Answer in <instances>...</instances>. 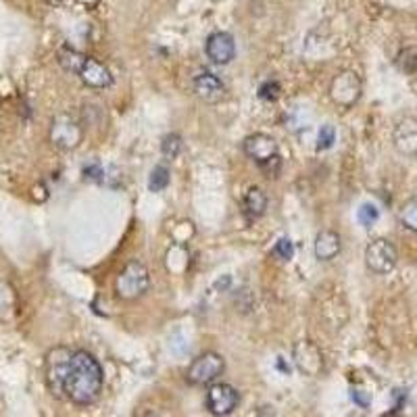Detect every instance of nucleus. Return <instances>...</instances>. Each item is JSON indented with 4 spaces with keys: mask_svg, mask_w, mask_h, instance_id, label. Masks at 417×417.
Wrapping results in <instances>:
<instances>
[{
    "mask_svg": "<svg viewBox=\"0 0 417 417\" xmlns=\"http://www.w3.org/2000/svg\"><path fill=\"white\" fill-rule=\"evenodd\" d=\"M44 3H46V5H52V7H55V5H61L63 0H44Z\"/></svg>",
    "mask_w": 417,
    "mask_h": 417,
    "instance_id": "bb28decb",
    "label": "nucleus"
},
{
    "mask_svg": "<svg viewBox=\"0 0 417 417\" xmlns=\"http://www.w3.org/2000/svg\"><path fill=\"white\" fill-rule=\"evenodd\" d=\"M274 254L280 257V259H284V261H290V259L294 257V246H292V242H290L288 238L278 240L276 246H274Z\"/></svg>",
    "mask_w": 417,
    "mask_h": 417,
    "instance_id": "393cba45",
    "label": "nucleus"
},
{
    "mask_svg": "<svg viewBox=\"0 0 417 417\" xmlns=\"http://www.w3.org/2000/svg\"><path fill=\"white\" fill-rule=\"evenodd\" d=\"M192 88H194V94L198 98H202L204 102H219L224 98V94H226V88H224L222 80L211 71H200L194 78Z\"/></svg>",
    "mask_w": 417,
    "mask_h": 417,
    "instance_id": "ddd939ff",
    "label": "nucleus"
},
{
    "mask_svg": "<svg viewBox=\"0 0 417 417\" xmlns=\"http://www.w3.org/2000/svg\"><path fill=\"white\" fill-rule=\"evenodd\" d=\"M244 152L250 156L254 163H259L261 167H265L267 163L280 159L278 142L267 134H250L244 140Z\"/></svg>",
    "mask_w": 417,
    "mask_h": 417,
    "instance_id": "0eeeda50",
    "label": "nucleus"
},
{
    "mask_svg": "<svg viewBox=\"0 0 417 417\" xmlns=\"http://www.w3.org/2000/svg\"><path fill=\"white\" fill-rule=\"evenodd\" d=\"M280 92H282L280 84H278V82H272V80H270V82H265L263 86L259 88V98H263V100L272 102V100H278Z\"/></svg>",
    "mask_w": 417,
    "mask_h": 417,
    "instance_id": "5701e85b",
    "label": "nucleus"
},
{
    "mask_svg": "<svg viewBox=\"0 0 417 417\" xmlns=\"http://www.w3.org/2000/svg\"><path fill=\"white\" fill-rule=\"evenodd\" d=\"M206 57L217 65H228L236 57V42L228 32H215L206 38Z\"/></svg>",
    "mask_w": 417,
    "mask_h": 417,
    "instance_id": "9b49d317",
    "label": "nucleus"
},
{
    "mask_svg": "<svg viewBox=\"0 0 417 417\" xmlns=\"http://www.w3.org/2000/svg\"><path fill=\"white\" fill-rule=\"evenodd\" d=\"M82 61H84V55H80V52H75V50H71V48H63V50L59 52V63H61V67L67 69V71L78 73V69L82 67Z\"/></svg>",
    "mask_w": 417,
    "mask_h": 417,
    "instance_id": "412c9836",
    "label": "nucleus"
},
{
    "mask_svg": "<svg viewBox=\"0 0 417 417\" xmlns=\"http://www.w3.org/2000/svg\"><path fill=\"white\" fill-rule=\"evenodd\" d=\"M240 403V394L230 384H213L206 392V409L213 415H230Z\"/></svg>",
    "mask_w": 417,
    "mask_h": 417,
    "instance_id": "6e6552de",
    "label": "nucleus"
},
{
    "mask_svg": "<svg viewBox=\"0 0 417 417\" xmlns=\"http://www.w3.org/2000/svg\"><path fill=\"white\" fill-rule=\"evenodd\" d=\"M357 219L363 228H374V224L380 219V211H378V206L372 204V202H365L359 206V211H357Z\"/></svg>",
    "mask_w": 417,
    "mask_h": 417,
    "instance_id": "aec40b11",
    "label": "nucleus"
},
{
    "mask_svg": "<svg viewBox=\"0 0 417 417\" xmlns=\"http://www.w3.org/2000/svg\"><path fill=\"white\" fill-rule=\"evenodd\" d=\"M332 100L342 109H350L361 98V80L355 71H340L330 86Z\"/></svg>",
    "mask_w": 417,
    "mask_h": 417,
    "instance_id": "423d86ee",
    "label": "nucleus"
},
{
    "mask_svg": "<svg viewBox=\"0 0 417 417\" xmlns=\"http://www.w3.org/2000/svg\"><path fill=\"white\" fill-rule=\"evenodd\" d=\"M294 363H296V368L305 374V376H311V378H315L322 374L324 370V355L322 350L313 344L311 340H300L296 346H294Z\"/></svg>",
    "mask_w": 417,
    "mask_h": 417,
    "instance_id": "1a4fd4ad",
    "label": "nucleus"
},
{
    "mask_svg": "<svg viewBox=\"0 0 417 417\" xmlns=\"http://www.w3.org/2000/svg\"><path fill=\"white\" fill-rule=\"evenodd\" d=\"M396 261H398V252L394 244L386 238H376L365 248V265L378 276L390 274L396 267Z\"/></svg>",
    "mask_w": 417,
    "mask_h": 417,
    "instance_id": "20e7f679",
    "label": "nucleus"
},
{
    "mask_svg": "<svg viewBox=\"0 0 417 417\" xmlns=\"http://www.w3.org/2000/svg\"><path fill=\"white\" fill-rule=\"evenodd\" d=\"M169 186V169L165 165H156L150 171V180H148V188L152 192H161Z\"/></svg>",
    "mask_w": 417,
    "mask_h": 417,
    "instance_id": "6ab92c4d",
    "label": "nucleus"
},
{
    "mask_svg": "<svg viewBox=\"0 0 417 417\" xmlns=\"http://www.w3.org/2000/svg\"><path fill=\"white\" fill-rule=\"evenodd\" d=\"M78 75L90 88H109L113 84V75L109 67L92 57H84L82 67L78 69Z\"/></svg>",
    "mask_w": 417,
    "mask_h": 417,
    "instance_id": "f8f14e48",
    "label": "nucleus"
},
{
    "mask_svg": "<svg viewBox=\"0 0 417 417\" xmlns=\"http://www.w3.org/2000/svg\"><path fill=\"white\" fill-rule=\"evenodd\" d=\"M334 142H336V132H334V128H332V126H324V128L320 130L318 148L328 150V148H332V144H334Z\"/></svg>",
    "mask_w": 417,
    "mask_h": 417,
    "instance_id": "b1692460",
    "label": "nucleus"
},
{
    "mask_svg": "<svg viewBox=\"0 0 417 417\" xmlns=\"http://www.w3.org/2000/svg\"><path fill=\"white\" fill-rule=\"evenodd\" d=\"M82 128L75 119H71L69 115H59L55 121H52L50 128V140L55 142L59 148L63 150H71L82 142Z\"/></svg>",
    "mask_w": 417,
    "mask_h": 417,
    "instance_id": "9d476101",
    "label": "nucleus"
},
{
    "mask_svg": "<svg viewBox=\"0 0 417 417\" xmlns=\"http://www.w3.org/2000/svg\"><path fill=\"white\" fill-rule=\"evenodd\" d=\"M392 140H394V148L401 154H407V156L417 154V119L413 117L401 119L394 128Z\"/></svg>",
    "mask_w": 417,
    "mask_h": 417,
    "instance_id": "4468645a",
    "label": "nucleus"
},
{
    "mask_svg": "<svg viewBox=\"0 0 417 417\" xmlns=\"http://www.w3.org/2000/svg\"><path fill=\"white\" fill-rule=\"evenodd\" d=\"M350 398H353L361 409H368V407L372 405V394L365 392L363 388H353V390H350Z\"/></svg>",
    "mask_w": 417,
    "mask_h": 417,
    "instance_id": "a878e982",
    "label": "nucleus"
},
{
    "mask_svg": "<svg viewBox=\"0 0 417 417\" xmlns=\"http://www.w3.org/2000/svg\"><path fill=\"white\" fill-rule=\"evenodd\" d=\"M401 224L411 230V232H417V198L413 200H407L401 208V215H398Z\"/></svg>",
    "mask_w": 417,
    "mask_h": 417,
    "instance_id": "a211bd4d",
    "label": "nucleus"
},
{
    "mask_svg": "<svg viewBox=\"0 0 417 417\" xmlns=\"http://www.w3.org/2000/svg\"><path fill=\"white\" fill-rule=\"evenodd\" d=\"M340 252V236L332 230H324L315 238V257L320 261H332Z\"/></svg>",
    "mask_w": 417,
    "mask_h": 417,
    "instance_id": "dca6fc26",
    "label": "nucleus"
},
{
    "mask_svg": "<svg viewBox=\"0 0 417 417\" xmlns=\"http://www.w3.org/2000/svg\"><path fill=\"white\" fill-rule=\"evenodd\" d=\"M148 286H150V276L140 261H130L115 280V292L121 300H136L144 296Z\"/></svg>",
    "mask_w": 417,
    "mask_h": 417,
    "instance_id": "f03ea898",
    "label": "nucleus"
},
{
    "mask_svg": "<svg viewBox=\"0 0 417 417\" xmlns=\"http://www.w3.org/2000/svg\"><path fill=\"white\" fill-rule=\"evenodd\" d=\"M184 148V142L178 134H169L163 138V144H161V152L167 156V159H176V156L182 152Z\"/></svg>",
    "mask_w": 417,
    "mask_h": 417,
    "instance_id": "4be33fe9",
    "label": "nucleus"
},
{
    "mask_svg": "<svg viewBox=\"0 0 417 417\" xmlns=\"http://www.w3.org/2000/svg\"><path fill=\"white\" fill-rule=\"evenodd\" d=\"M104 384L100 363L88 350H75L65 376V396L75 405H92L98 401Z\"/></svg>",
    "mask_w": 417,
    "mask_h": 417,
    "instance_id": "f257e3e1",
    "label": "nucleus"
},
{
    "mask_svg": "<svg viewBox=\"0 0 417 417\" xmlns=\"http://www.w3.org/2000/svg\"><path fill=\"white\" fill-rule=\"evenodd\" d=\"M226 370V361L217 353H204L198 359L192 361V365L186 372V380L192 386H206L213 384Z\"/></svg>",
    "mask_w": 417,
    "mask_h": 417,
    "instance_id": "7ed1b4c3",
    "label": "nucleus"
},
{
    "mask_svg": "<svg viewBox=\"0 0 417 417\" xmlns=\"http://www.w3.org/2000/svg\"><path fill=\"white\" fill-rule=\"evenodd\" d=\"M17 315V292L9 282H0V322H13Z\"/></svg>",
    "mask_w": 417,
    "mask_h": 417,
    "instance_id": "f3484780",
    "label": "nucleus"
},
{
    "mask_svg": "<svg viewBox=\"0 0 417 417\" xmlns=\"http://www.w3.org/2000/svg\"><path fill=\"white\" fill-rule=\"evenodd\" d=\"M71 350L65 346H59L50 350L46 357V382L48 388L55 396H65V376L71 363Z\"/></svg>",
    "mask_w": 417,
    "mask_h": 417,
    "instance_id": "39448f33",
    "label": "nucleus"
},
{
    "mask_svg": "<svg viewBox=\"0 0 417 417\" xmlns=\"http://www.w3.org/2000/svg\"><path fill=\"white\" fill-rule=\"evenodd\" d=\"M265 208H267V196H265V192L261 190V188H257V186L248 188V192H246V196L242 200V213H244V217L248 222H254L259 217H263Z\"/></svg>",
    "mask_w": 417,
    "mask_h": 417,
    "instance_id": "2eb2a0df",
    "label": "nucleus"
}]
</instances>
